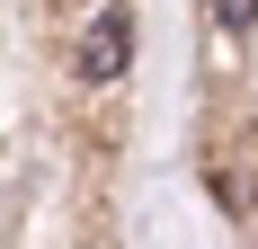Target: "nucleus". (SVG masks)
I'll return each instance as SVG.
<instances>
[{"label": "nucleus", "instance_id": "nucleus-1", "mask_svg": "<svg viewBox=\"0 0 258 249\" xmlns=\"http://www.w3.org/2000/svg\"><path fill=\"white\" fill-rule=\"evenodd\" d=\"M205 178H214V196L232 205H258V125L249 116H214L205 125Z\"/></svg>", "mask_w": 258, "mask_h": 249}, {"label": "nucleus", "instance_id": "nucleus-3", "mask_svg": "<svg viewBox=\"0 0 258 249\" xmlns=\"http://www.w3.org/2000/svg\"><path fill=\"white\" fill-rule=\"evenodd\" d=\"M214 18L223 27H258V0H214Z\"/></svg>", "mask_w": 258, "mask_h": 249}, {"label": "nucleus", "instance_id": "nucleus-2", "mask_svg": "<svg viewBox=\"0 0 258 249\" xmlns=\"http://www.w3.org/2000/svg\"><path fill=\"white\" fill-rule=\"evenodd\" d=\"M134 53V9H98L89 36H80V80H116Z\"/></svg>", "mask_w": 258, "mask_h": 249}]
</instances>
